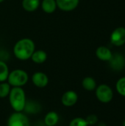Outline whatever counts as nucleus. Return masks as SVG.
I'll use <instances>...</instances> for the list:
<instances>
[{"label": "nucleus", "instance_id": "nucleus-21", "mask_svg": "<svg viewBox=\"0 0 125 126\" xmlns=\"http://www.w3.org/2000/svg\"><path fill=\"white\" fill-rule=\"evenodd\" d=\"M88 123L86 122V120L85 119L80 118V117H77L75 118L74 120H72L69 126H88Z\"/></svg>", "mask_w": 125, "mask_h": 126}, {"label": "nucleus", "instance_id": "nucleus-15", "mask_svg": "<svg viewBox=\"0 0 125 126\" xmlns=\"http://www.w3.org/2000/svg\"><path fill=\"white\" fill-rule=\"evenodd\" d=\"M42 9L46 13H52L55 12L57 7L56 0H43Z\"/></svg>", "mask_w": 125, "mask_h": 126}, {"label": "nucleus", "instance_id": "nucleus-8", "mask_svg": "<svg viewBox=\"0 0 125 126\" xmlns=\"http://www.w3.org/2000/svg\"><path fill=\"white\" fill-rule=\"evenodd\" d=\"M32 81L33 84L38 88H43L47 86L49 83V78L47 75L43 72H35L32 77Z\"/></svg>", "mask_w": 125, "mask_h": 126}, {"label": "nucleus", "instance_id": "nucleus-1", "mask_svg": "<svg viewBox=\"0 0 125 126\" xmlns=\"http://www.w3.org/2000/svg\"><path fill=\"white\" fill-rule=\"evenodd\" d=\"M35 51V44L29 38L19 40L14 46L13 52L15 56L21 61H25L31 58Z\"/></svg>", "mask_w": 125, "mask_h": 126}, {"label": "nucleus", "instance_id": "nucleus-20", "mask_svg": "<svg viewBox=\"0 0 125 126\" xmlns=\"http://www.w3.org/2000/svg\"><path fill=\"white\" fill-rule=\"evenodd\" d=\"M116 89L120 94L125 96V77L119 80L116 83Z\"/></svg>", "mask_w": 125, "mask_h": 126}, {"label": "nucleus", "instance_id": "nucleus-23", "mask_svg": "<svg viewBox=\"0 0 125 126\" xmlns=\"http://www.w3.org/2000/svg\"><path fill=\"white\" fill-rule=\"evenodd\" d=\"M3 1H4V0H0V2H2Z\"/></svg>", "mask_w": 125, "mask_h": 126}, {"label": "nucleus", "instance_id": "nucleus-14", "mask_svg": "<svg viewBox=\"0 0 125 126\" xmlns=\"http://www.w3.org/2000/svg\"><path fill=\"white\" fill-rule=\"evenodd\" d=\"M40 5V0H23L22 7L28 12H33Z\"/></svg>", "mask_w": 125, "mask_h": 126}, {"label": "nucleus", "instance_id": "nucleus-16", "mask_svg": "<svg viewBox=\"0 0 125 126\" xmlns=\"http://www.w3.org/2000/svg\"><path fill=\"white\" fill-rule=\"evenodd\" d=\"M31 58L32 61L36 63H42L46 61L47 58V55L46 52L43 50H37V51H34V52L31 56Z\"/></svg>", "mask_w": 125, "mask_h": 126}, {"label": "nucleus", "instance_id": "nucleus-3", "mask_svg": "<svg viewBox=\"0 0 125 126\" xmlns=\"http://www.w3.org/2000/svg\"><path fill=\"white\" fill-rule=\"evenodd\" d=\"M27 73L22 69H15L9 73L7 80L8 83L13 87H21L28 81Z\"/></svg>", "mask_w": 125, "mask_h": 126}, {"label": "nucleus", "instance_id": "nucleus-13", "mask_svg": "<svg viewBox=\"0 0 125 126\" xmlns=\"http://www.w3.org/2000/svg\"><path fill=\"white\" fill-rule=\"evenodd\" d=\"M59 121V116L55 111H50L44 117V124L46 126H55Z\"/></svg>", "mask_w": 125, "mask_h": 126}, {"label": "nucleus", "instance_id": "nucleus-2", "mask_svg": "<svg viewBox=\"0 0 125 126\" xmlns=\"http://www.w3.org/2000/svg\"><path fill=\"white\" fill-rule=\"evenodd\" d=\"M10 106L16 112H21L24 110L26 97L25 92L21 87H13L9 94Z\"/></svg>", "mask_w": 125, "mask_h": 126}, {"label": "nucleus", "instance_id": "nucleus-7", "mask_svg": "<svg viewBox=\"0 0 125 126\" xmlns=\"http://www.w3.org/2000/svg\"><path fill=\"white\" fill-rule=\"evenodd\" d=\"M109 61L111 68L116 71L122 70L125 65V58L122 55L119 53H116L114 55H112V57Z\"/></svg>", "mask_w": 125, "mask_h": 126}, {"label": "nucleus", "instance_id": "nucleus-10", "mask_svg": "<svg viewBox=\"0 0 125 126\" xmlns=\"http://www.w3.org/2000/svg\"><path fill=\"white\" fill-rule=\"evenodd\" d=\"M80 0H56L57 7L63 11H71L74 10L79 4Z\"/></svg>", "mask_w": 125, "mask_h": 126}, {"label": "nucleus", "instance_id": "nucleus-19", "mask_svg": "<svg viewBox=\"0 0 125 126\" xmlns=\"http://www.w3.org/2000/svg\"><path fill=\"white\" fill-rule=\"evenodd\" d=\"M10 89V85L8 83L2 82L1 83H0V97L4 98L8 96Z\"/></svg>", "mask_w": 125, "mask_h": 126}, {"label": "nucleus", "instance_id": "nucleus-9", "mask_svg": "<svg viewBox=\"0 0 125 126\" xmlns=\"http://www.w3.org/2000/svg\"><path fill=\"white\" fill-rule=\"evenodd\" d=\"M77 100H78V95L75 92L68 91L63 94L61 101L63 106L67 107H71L76 104Z\"/></svg>", "mask_w": 125, "mask_h": 126}, {"label": "nucleus", "instance_id": "nucleus-22", "mask_svg": "<svg viewBox=\"0 0 125 126\" xmlns=\"http://www.w3.org/2000/svg\"><path fill=\"white\" fill-rule=\"evenodd\" d=\"M88 125H94L95 123H97L98 119H97V117L94 114H91V115H89L87 117V118L85 119Z\"/></svg>", "mask_w": 125, "mask_h": 126}, {"label": "nucleus", "instance_id": "nucleus-11", "mask_svg": "<svg viewBox=\"0 0 125 126\" xmlns=\"http://www.w3.org/2000/svg\"><path fill=\"white\" fill-rule=\"evenodd\" d=\"M41 106L40 103H38L35 100H26L25 106L23 111H24L27 114H38L41 111Z\"/></svg>", "mask_w": 125, "mask_h": 126}, {"label": "nucleus", "instance_id": "nucleus-5", "mask_svg": "<svg viewBox=\"0 0 125 126\" xmlns=\"http://www.w3.org/2000/svg\"><path fill=\"white\" fill-rule=\"evenodd\" d=\"M96 95L98 100L102 103H108L113 98V92L112 89L107 85L102 84L98 86L96 90Z\"/></svg>", "mask_w": 125, "mask_h": 126}, {"label": "nucleus", "instance_id": "nucleus-6", "mask_svg": "<svg viewBox=\"0 0 125 126\" xmlns=\"http://www.w3.org/2000/svg\"><path fill=\"white\" fill-rule=\"evenodd\" d=\"M111 41L115 46L119 47L125 43V28L118 27L113 30L111 36Z\"/></svg>", "mask_w": 125, "mask_h": 126}, {"label": "nucleus", "instance_id": "nucleus-18", "mask_svg": "<svg viewBox=\"0 0 125 126\" xmlns=\"http://www.w3.org/2000/svg\"><path fill=\"white\" fill-rule=\"evenodd\" d=\"M9 75V69L7 65L4 62L0 61V82H4L7 80Z\"/></svg>", "mask_w": 125, "mask_h": 126}, {"label": "nucleus", "instance_id": "nucleus-4", "mask_svg": "<svg viewBox=\"0 0 125 126\" xmlns=\"http://www.w3.org/2000/svg\"><path fill=\"white\" fill-rule=\"evenodd\" d=\"M7 126H30L28 117L21 112H15L10 115Z\"/></svg>", "mask_w": 125, "mask_h": 126}, {"label": "nucleus", "instance_id": "nucleus-17", "mask_svg": "<svg viewBox=\"0 0 125 126\" xmlns=\"http://www.w3.org/2000/svg\"><path fill=\"white\" fill-rule=\"evenodd\" d=\"M82 85H83V87L87 91H93L95 89V88L97 86L96 81L94 80V78H92L91 77L85 78L83 80Z\"/></svg>", "mask_w": 125, "mask_h": 126}, {"label": "nucleus", "instance_id": "nucleus-12", "mask_svg": "<svg viewBox=\"0 0 125 126\" xmlns=\"http://www.w3.org/2000/svg\"><path fill=\"white\" fill-rule=\"evenodd\" d=\"M96 55L97 57L100 59L101 61H109L110 59L112 57V52L111 51L106 47L101 46L97 49L96 51Z\"/></svg>", "mask_w": 125, "mask_h": 126}]
</instances>
